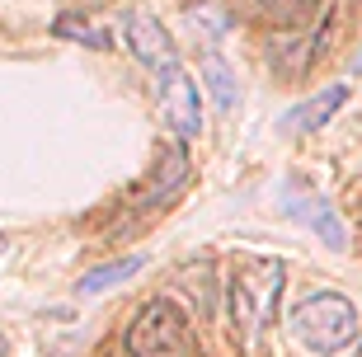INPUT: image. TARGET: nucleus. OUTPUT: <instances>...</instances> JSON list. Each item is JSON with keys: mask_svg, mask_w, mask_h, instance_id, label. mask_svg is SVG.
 Returning <instances> with one entry per match:
<instances>
[{"mask_svg": "<svg viewBox=\"0 0 362 357\" xmlns=\"http://www.w3.org/2000/svg\"><path fill=\"white\" fill-rule=\"evenodd\" d=\"M282 278L287 268L278 259H245L226 282V301H230V324L240 334L245 348L259 344V334L273 324L278 315V296H282Z\"/></svg>", "mask_w": 362, "mask_h": 357, "instance_id": "f257e3e1", "label": "nucleus"}, {"mask_svg": "<svg viewBox=\"0 0 362 357\" xmlns=\"http://www.w3.org/2000/svg\"><path fill=\"white\" fill-rule=\"evenodd\" d=\"M292 334L301 348L334 357L358 339V305L339 291H310L292 305Z\"/></svg>", "mask_w": 362, "mask_h": 357, "instance_id": "f03ea898", "label": "nucleus"}, {"mask_svg": "<svg viewBox=\"0 0 362 357\" xmlns=\"http://www.w3.org/2000/svg\"><path fill=\"white\" fill-rule=\"evenodd\" d=\"M122 348H127V357H188L193 353V324H188L184 305L170 296L146 301L122 334Z\"/></svg>", "mask_w": 362, "mask_h": 357, "instance_id": "7ed1b4c3", "label": "nucleus"}, {"mask_svg": "<svg viewBox=\"0 0 362 357\" xmlns=\"http://www.w3.org/2000/svg\"><path fill=\"white\" fill-rule=\"evenodd\" d=\"M122 38H127V47H132V57L141 62L146 71H156V76H175L179 71V47H175V38H170V28L156 19L151 10H122Z\"/></svg>", "mask_w": 362, "mask_h": 357, "instance_id": "20e7f679", "label": "nucleus"}, {"mask_svg": "<svg viewBox=\"0 0 362 357\" xmlns=\"http://www.w3.org/2000/svg\"><path fill=\"white\" fill-rule=\"evenodd\" d=\"M160 113H165V122L175 127L179 141H193V136L202 132V99H198V85H193L184 71L165 76V85H160Z\"/></svg>", "mask_w": 362, "mask_h": 357, "instance_id": "39448f33", "label": "nucleus"}, {"mask_svg": "<svg viewBox=\"0 0 362 357\" xmlns=\"http://www.w3.org/2000/svg\"><path fill=\"white\" fill-rule=\"evenodd\" d=\"M184 184H188V156H184V146H165V160L156 165V174H151L146 184H141V193H136V212L170 207V202L184 193Z\"/></svg>", "mask_w": 362, "mask_h": 357, "instance_id": "423d86ee", "label": "nucleus"}, {"mask_svg": "<svg viewBox=\"0 0 362 357\" xmlns=\"http://www.w3.org/2000/svg\"><path fill=\"white\" fill-rule=\"evenodd\" d=\"M282 207H287L296 221H306L310 230H320L329 245H344V226H339L334 207H329L320 193H310V188H301V184H287V193H282Z\"/></svg>", "mask_w": 362, "mask_h": 357, "instance_id": "0eeeda50", "label": "nucleus"}, {"mask_svg": "<svg viewBox=\"0 0 362 357\" xmlns=\"http://www.w3.org/2000/svg\"><path fill=\"white\" fill-rule=\"evenodd\" d=\"M344 99H349V85H329V90L310 94L306 104H296L282 113V132H315V127H325V122L334 118L339 108H344Z\"/></svg>", "mask_w": 362, "mask_h": 357, "instance_id": "6e6552de", "label": "nucleus"}, {"mask_svg": "<svg viewBox=\"0 0 362 357\" xmlns=\"http://www.w3.org/2000/svg\"><path fill=\"white\" fill-rule=\"evenodd\" d=\"M141 268H146V259H141V254H127V259H113V264H104V268H94V273H85V278L76 282V291H85V296H94V291L113 287V282H127V278H136Z\"/></svg>", "mask_w": 362, "mask_h": 357, "instance_id": "1a4fd4ad", "label": "nucleus"}, {"mask_svg": "<svg viewBox=\"0 0 362 357\" xmlns=\"http://www.w3.org/2000/svg\"><path fill=\"white\" fill-rule=\"evenodd\" d=\"M255 5H259V14L278 28H301L320 10V0H255Z\"/></svg>", "mask_w": 362, "mask_h": 357, "instance_id": "9d476101", "label": "nucleus"}, {"mask_svg": "<svg viewBox=\"0 0 362 357\" xmlns=\"http://www.w3.org/2000/svg\"><path fill=\"white\" fill-rule=\"evenodd\" d=\"M202 76H207V85H212V99H216V108H221V113H230V108L240 104V85L230 80V71H226V62H221V57H207Z\"/></svg>", "mask_w": 362, "mask_h": 357, "instance_id": "9b49d317", "label": "nucleus"}, {"mask_svg": "<svg viewBox=\"0 0 362 357\" xmlns=\"http://www.w3.org/2000/svg\"><path fill=\"white\" fill-rule=\"evenodd\" d=\"M52 33H57V38H76V42H90V47H108V33H99V28H94L90 19H81V14H57Z\"/></svg>", "mask_w": 362, "mask_h": 357, "instance_id": "f8f14e48", "label": "nucleus"}, {"mask_svg": "<svg viewBox=\"0 0 362 357\" xmlns=\"http://www.w3.org/2000/svg\"><path fill=\"white\" fill-rule=\"evenodd\" d=\"M353 357H362V334H358V348H353Z\"/></svg>", "mask_w": 362, "mask_h": 357, "instance_id": "ddd939ff", "label": "nucleus"}, {"mask_svg": "<svg viewBox=\"0 0 362 357\" xmlns=\"http://www.w3.org/2000/svg\"><path fill=\"white\" fill-rule=\"evenodd\" d=\"M358 71H362V52H358Z\"/></svg>", "mask_w": 362, "mask_h": 357, "instance_id": "4468645a", "label": "nucleus"}]
</instances>
